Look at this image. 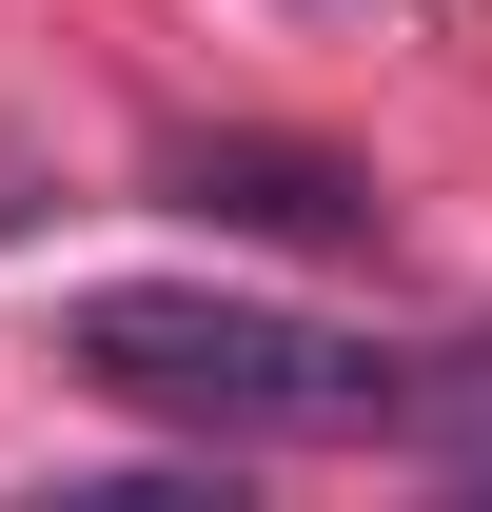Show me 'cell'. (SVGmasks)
<instances>
[{
  "mask_svg": "<svg viewBox=\"0 0 492 512\" xmlns=\"http://www.w3.org/2000/svg\"><path fill=\"white\" fill-rule=\"evenodd\" d=\"M20 217H40V158H20V138H0V237H20Z\"/></svg>",
  "mask_w": 492,
  "mask_h": 512,
  "instance_id": "3957f363",
  "label": "cell"
},
{
  "mask_svg": "<svg viewBox=\"0 0 492 512\" xmlns=\"http://www.w3.org/2000/svg\"><path fill=\"white\" fill-rule=\"evenodd\" d=\"M158 197L237 217V237H296V256H374V178L315 158V138H158Z\"/></svg>",
  "mask_w": 492,
  "mask_h": 512,
  "instance_id": "7a4b0ae2",
  "label": "cell"
},
{
  "mask_svg": "<svg viewBox=\"0 0 492 512\" xmlns=\"http://www.w3.org/2000/svg\"><path fill=\"white\" fill-rule=\"evenodd\" d=\"M60 355H79V394H119V414H158L197 453H414V414H433V355L276 316V296H197V276L79 296Z\"/></svg>",
  "mask_w": 492,
  "mask_h": 512,
  "instance_id": "6da1fadb",
  "label": "cell"
}]
</instances>
